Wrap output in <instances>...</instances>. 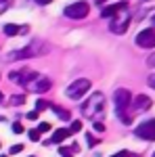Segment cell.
<instances>
[{"label":"cell","instance_id":"cell-16","mask_svg":"<svg viewBox=\"0 0 155 157\" xmlns=\"http://www.w3.org/2000/svg\"><path fill=\"white\" fill-rule=\"evenodd\" d=\"M48 107H50V103H48V101H36V109H34V111L40 113V111H44V109H48Z\"/></svg>","mask_w":155,"mask_h":157},{"label":"cell","instance_id":"cell-34","mask_svg":"<svg viewBox=\"0 0 155 157\" xmlns=\"http://www.w3.org/2000/svg\"><path fill=\"white\" fill-rule=\"evenodd\" d=\"M153 157H155V155H153Z\"/></svg>","mask_w":155,"mask_h":157},{"label":"cell","instance_id":"cell-8","mask_svg":"<svg viewBox=\"0 0 155 157\" xmlns=\"http://www.w3.org/2000/svg\"><path fill=\"white\" fill-rule=\"evenodd\" d=\"M136 44L141 48H155V29H143L136 36Z\"/></svg>","mask_w":155,"mask_h":157},{"label":"cell","instance_id":"cell-25","mask_svg":"<svg viewBox=\"0 0 155 157\" xmlns=\"http://www.w3.org/2000/svg\"><path fill=\"white\" fill-rule=\"evenodd\" d=\"M147 65H149V67H155V52L149 57V59H147Z\"/></svg>","mask_w":155,"mask_h":157},{"label":"cell","instance_id":"cell-9","mask_svg":"<svg viewBox=\"0 0 155 157\" xmlns=\"http://www.w3.org/2000/svg\"><path fill=\"white\" fill-rule=\"evenodd\" d=\"M132 105V111H136V113H143V111H147V109H151V98L147 97V94H138V97L134 98L130 103Z\"/></svg>","mask_w":155,"mask_h":157},{"label":"cell","instance_id":"cell-32","mask_svg":"<svg viewBox=\"0 0 155 157\" xmlns=\"http://www.w3.org/2000/svg\"><path fill=\"white\" fill-rule=\"evenodd\" d=\"M0 157H6V155H0Z\"/></svg>","mask_w":155,"mask_h":157},{"label":"cell","instance_id":"cell-22","mask_svg":"<svg viewBox=\"0 0 155 157\" xmlns=\"http://www.w3.org/2000/svg\"><path fill=\"white\" fill-rule=\"evenodd\" d=\"M13 132H15V134H21V132H23V126H21L19 121H15V124H13Z\"/></svg>","mask_w":155,"mask_h":157},{"label":"cell","instance_id":"cell-2","mask_svg":"<svg viewBox=\"0 0 155 157\" xmlns=\"http://www.w3.org/2000/svg\"><path fill=\"white\" fill-rule=\"evenodd\" d=\"M103 111H105V97H103V92H92L88 97V101L82 105V113L86 117H90V120L101 117Z\"/></svg>","mask_w":155,"mask_h":157},{"label":"cell","instance_id":"cell-12","mask_svg":"<svg viewBox=\"0 0 155 157\" xmlns=\"http://www.w3.org/2000/svg\"><path fill=\"white\" fill-rule=\"evenodd\" d=\"M2 32L6 36H19V34H25L27 32V27H19V25H15V23H6L2 27Z\"/></svg>","mask_w":155,"mask_h":157},{"label":"cell","instance_id":"cell-20","mask_svg":"<svg viewBox=\"0 0 155 157\" xmlns=\"http://www.w3.org/2000/svg\"><path fill=\"white\" fill-rule=\"evenodd\" d=\"M21 151H23V145H21V143L11 147V155H17V153H21Z\"/></svg>","mask_w":155,"mask_h":157},{"label":"cell","instance_id":"cell-18","mask_svg":"<svg viewBox=\"0 0 155 157\" xmlns=\"http://www.w3.org/2000/svg\"><path fill=\"white\" fill-rule=\"evenodd\" d=\"M80 130H82V121H72V126H69V134L80 132Z\"/></svg>","mask_w":155,"mask_h":157},{"label":"cell","instance_id":"cell-21","mask_svg":"<svg viewBox=\"0 0 155 157\" xmlns=\"http://www.w3.org/2000/svg\"><path fill=\"white\" fill-rule=\"evenodd\" d=\"M29 138H32V140H34V143H38V140H40V132H38V130H29Z\"/></svg>","mask_w":155,"mask_h":157},{"label":"cell","instance_id":"cell-15","mask_svg":"<svg viewBox=\"0 0 155 157\" xmlns=\"http://www.w3.org/2000/svg\"><path fill=\"white\" fill-rule=\"evenodd\" d=\"M23 103H25L23 94H15V97H11V105H13V107H21Z\"/></svg>","mask_w":155,"mask_h":157},{"label":"cell","instance_id":"cell-11","mask_svg":"<svg viewBox=\"0 0 155 157\" xmlns=\"http://www.w3.org/2000/svg\"><path fill=\"white\" fill-rule=\"evenodd\" d=\"M128 6V2H118V4H109V6H105L103 11H101V17L103 19H111L113 15H118L122 9H126Z\"/></svg>","mask_w":155,"mask_h":157},{"label":"cell","instance_id":"cell-27","mask_svg":"<svg viewBox=\"0 0 155 157\" xmlns=\"http://www.w3.org/2000/svg\"><path fill=\"white\" fill-rule=\"evenodd\" d=\"M147 82H149V86L155 90V73H153V75H149V80H147Z\"/></svg>","mask_w":155,"mask_h":157},{"label":"cell","instance_id":"cell-7","mask_svg":"<svg viewBox=\"0 0 155 157\" xmlns=\"http://www.w3.org/2000/svg\"><path fill=\"white\" fill-rule=\"evenodd\" d=\"M134 134L138 138H145V140H155V120H147L141 126H136Z\"/></svg>","mask_w":155,"mask_h":157},{"label":"cell","instance_id":"cell-6","mask_svg":"<svg viewBox=\"0 0 155 157\" xmlns=\"http://www.w3.org/2000/svg\"><path fill=\"white\" fill-rule=\"evenodd\" d=\"M65 17H69V19H84L88 13H90V6H88V2H73L69 6H65Z\"/></svg>","mask_w":155,"mask_h":157},{"label":"cell","instance_id":"cell-19","mask_svg":"<svg viewBox=\"0 0 155 157\" xmlns=\"http://www.w3.org/2000/svg\"><path fill=\"white\" fill-rule=\"evenodd\" d=\"M48 130H50V124H48V121H42V124L38 126V132H40V134H42V132H48Z\"/></svg>","mask_w":155,"mask_h":157},{"label":"cell","instance_id":"cell-24","mask_svg":"<svg viewBox=\"0 0 155 157\" xmlns=\"http://www.w3.org/2000/svg\"><path fill=\"white\" fill-rule=\"evenodd\" d=\"M118 157H138V155H134V153H130V151H119V153H115Z\"/></svg>","mask_w":155,"mask_h":157},{"label":"cell","instance_id":"cell-14","mask_svg":"<svg viewBox=\"0 0 155 157\" xmlns=\"http://www.w3.org/2000/svg\"><path fill=\"white\" fill-rule=\"evenodd\" d=\"M50 109H52V111L59 115L61 120H69V111H67V109H61L59 105H52V103H50Z\"/></svg>","mask_w":155,"mask_h":157},{"label":"cell","instance_id":"cell-31","mask_svg":"<svg viewBox=\"0 0 155 157\" xmlns=\"http://www.w3.org/2000/svg\"><path fill=\"white\" fill-rule=\"evenodd\" d=\"M153 23H155V15H153Z\"/></svg>","mask_w":155,"mask_h":157},{"label":"cell","instance_id":"cell-13","mask_svg":"<svg viewBox=\"0 0 155 157\" xmlns=\"http://www.w3.org/2000/svg\"><path fill=\"white\" fill-rule=\"evenodd\" d=\"M67 136H69V128H59V130H55V132H52V138H50V143L59 145V143H63Z\"/></svg>","mask_w":155,"mask_h":157},{"label":"cell","instance_id":"cell-10","mask_svg":"<svg viewBox=\"0 0 155 157\" xmlns=\"http://www.w3.org/2000/svg\"><path fill=\"white\" fill-rule=\"evenodd\" d=\"M50 88H52V82H50L48 78H38L36 82L29 86V90H32V92H38V94H44Z\"/></svg>","mask_w":155,"mask_h":157},{"label":"cell","instance_id":"cell-1","mask_svg":"<svg viewBox=\"0 0 155 157\" xmlns=\"http://www.w3.org/2000/svg\"><path fill=\"white\" fill-rule=\"evenodd\" d=\"M46 52H48V44H46V42H42L40 38H36V40H32L27 46L9 52V55L4 57V61H6V63H11V61L32 59V57H42V55H46Z\"/></svg>","mask_w":155,"mask_h":157},{"label":"cell","instance_id":"cell-26","mask_svg":"<svg viewBox=\"0 0 155 157\" xmlns=\"http://www.w3.org/2000/svg\"><path fill=\"white\" fill-rule=\"evenodd\" d=\"M38 115H40L38 111H29V113H27V120H38Z\"/></svg>","mask_w":155,"mask_h":157},{"label":"cell","instance_id":"cell-4","mask_svg":"<svg viewBox=\"0 0 155 157\" xmlns=\"http://www.w3.org/2000/svg\"><path fill=\"white\" fill-rule=\"evenodd\" d=\"M90 88V80H86V78H80V80H76L72 84L67 86V90H65V94L73 101H78V98H82L86 94V90Z\"/></svg>","mask_w":155,"mask_h":157},{"label":"cell","instance_id":"cell-28","mask_svg":"<svg viewBox=\"0 0 155 157\" xmlns=\"http://www.w3.org/2000/svg\"><path fill=\"white\" fill-rule=\"evenodd\" d=\"M50 2H52V0H36V4H40V6H46Z\"/></svg>","mask_w":155,"mask_h":157},{"label":"cell","instance_id":"cell-30","mask_svg":"<svg viewBox=\"0 0 155 157\" xmlns=\"http://www.w3.org/2000/svg\"><path fill=\"white\" fill-rule=\"evenodd\" d=\"M105 2H107V0H96V4H101V6H103Z\"/></svg>","mask_w":155,"mask_h":157},{"label":"cell","instance_id":"cell-3","mask_svg":"<svg viewBox=\"0 0 155 157\" xmlns=\"http://www.w3.org/2000/svg\"><path fill=\"white\" fill-rule=\"evenodd\" d=\"M128 25H130V11H128V6H126V9H122L118 15L111 17L109 29H111L113 34H124V32L128 29Z\"/></svg>","mask_w":155,"mask_h":157},{"label":"cell","instance_id":"cell-5","mask_svg":"<svg viewBox=\"0 0 155 157\" xmlns=\"http://www.w3.org/2000/svg\"><path fill=\"white\" fill-rule=\"evenodd\" d=\"M9 78H11L13 82H19L21 86H27V88H29L40 75H38V71H34V69H21V71H11Z\"/></svg>","mask_w":155,"mask_h":157},{"label":"cell","instance_id":"cell-29","mask_svg":"<svg viewBox=\"0 0 155 157\" xmlns=\"http://www.w3.org/2000/svg\"><path fill=\"white\" fill-rule=\"evenodd\" d=\"M4 9H6V0H0V13L4 11Z\"/></svg>","mask_w":155,"mask_h":157},{"label":"cell","instance_id":"cell-33","mask_svg":"<svg viewBox=\"0 0 155 157\" xmlns=\"http://www.w3.org/2000/svg\"><path fill=\"white\" fill-rule=\"evenodd\" d=\"M113 157H118V155H113Z\"/></svg>","mask_w":155,"mask_h":157},{"label":"cell","instance_id":"cell-17","mask_svg":"<svg viewBox=\"0 0 155 157\" xmlns=\"http://www.w3.org/2000/svg\"><path fill=\"white\" fill-rule=\"evenodd\" d=\"M86 143H88V147H96L101 140H99V138H95V134L88 132V134H86Z\"/></svg>","mask_w":155,"mask_h":157},{"label":"cell","instance_id":"cell-23","mask_svg":"<svg viewBox=\"0 0 155 157\" xmlns=\"http://www.w3.org/2000/svg\"><path fill=\"white\" fill-rule=\"evenodd\" d=\"M95 130L96 132H105V124L103 121H95Z\"/></svg>","mask_w":155,"mask_h":157}]
</instances>
